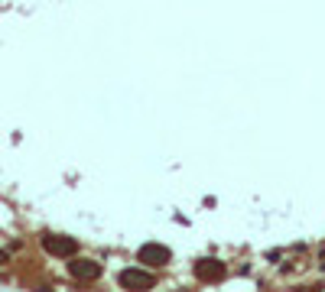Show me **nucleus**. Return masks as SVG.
Segmentation results:
<instances>
[{
    "mask_svg": "<svg viewBox=\"0 0 325 292\" xmlns=\"http://www.w3.org/2000/svg\"><path fill=\"white\" fill-rule=\"evenodd\" d=\"M137 256H140V263H146V267H163V263L169 260V250H166L163 244H143Z\"/></svg>",
    "mask_w": 325,
    "mask_h": 292,
    "instance_id": "f257e3e1",
    "label": "nucleus"
},
{
    "mask_svg": "<svg viewBox=\"0 0 325 292\" xmlns=\"http://www.w3.org/2000/svg\"><path fill=\"white\" fill-rule=\"evenodd\" d=\"M42 247H46L49 253H56V256H72L78 250V244L72 237H42Z\"/></svg>",
    "mask_w": 325,
    "mask_h": 292,
    "instance_id": "7ed1b4c3",
    "label": "nucleus"
},
{
    "mask_svg": "<svg viewBox=\"0 0 325 292\" xmlns=\"http://www.w3.org/2000/svg\"><path fill=\"white\" fill-rule=\"evenodd\" d=\"M68 270H72V276L82 279V282H94V279L101 276V267L94 260H72V263H68Z\"/></svg>",
    "mask_w": 325,
    "mask_h": 292,
    "instance_id": "f03ea898",
    "label": "nucleus"
},
{
    "mask_svg": "<svg viewBox=\"0 0 325 292\" xmlns=\"http://www.w3.org/2000/svg\"><path fill=\"white\" fill-rule=\"evenodd\" d=\"M156 282L153 273H143V270H124L120 273V286H140V289H150Z\"/></svg>",
    "mask_w": 325,
    "mask_h": 292,
    "instance_id": "20e7f679",
    "label": "nucleus"
},
{
    "mask_svg": "<svg viewBox=\"0 0 325 292\" xmlns=\"http://www.w3.org/2000/svg\"><path fill=\"white\" fill-rule=\"evenodd\" d=\"M195 276H198V279H205V282L221 279V276H224V267H221L218 260H202L198 267H195Z\"/></svg>",
    "mask_w": 325,
    "mask_h": 292,
    "instance_id": "39448f33",
    "label": "nucleus"
}]
</instances>
